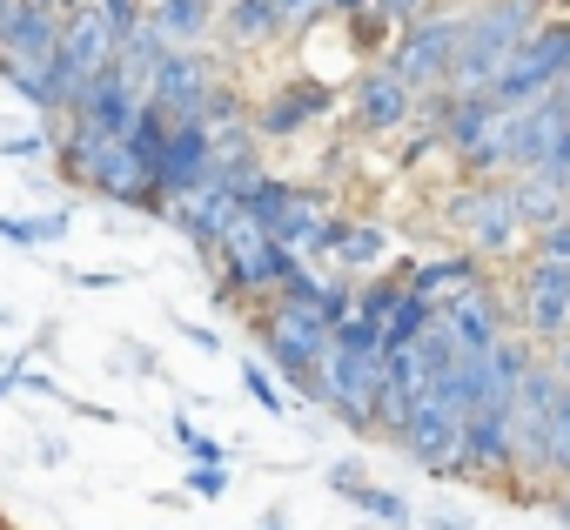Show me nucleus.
<instances>
[{"label":"nucleus","instance_id":"7","mask_svg":"<svg viewBox=\"0 0 570 530\" xmlns=\"http://www.w3.org/2000/svg\"><path fill=\"white\" fill-rule=\"evenodd\" d=\"M463 416H470V403H463L456 363H443V370H436V383L410 403V423H403L396 450H403L416 470L443 477V463H450V457H456V443H463Z\"/></svg>","mask_w":570,"mask_h":530},{"label":"nucleus","instance_id":"2","mask_svg":"<svg viewBox=\"0 0 570 530\" xmlns=\"http://www.w3.org/2000/svg\"><path fill=\"white\" fill-rule=\"evenodd\" d=\"M550 8L557 0H476L463 14V55L450 68V95H490L510 55L550 21Z\"/></svg>","mask_w":570,"mask_h":530},{"label":"nucleus","instance_id":"45","mask_svg":"<svg viewBox=\"0 0 570 530\" xmlns=\"http://www.w3.org/2000/svg\"><path fill=\"white\" fill-rule=\"evenodd\" d=\"M14 14H21V0H0V41H8V28H14Z\"/></svg>","mask_w":570,"mask_h":530},{"label":"nucleus","instance_id":"23","mask_svg":"<svg viewBox=\"0 0 570 530\" xmlns=\"http://www.w3.org/2000/svg\"><path fill=\"white\" fill-rule=\"evenodd\" d=\"M330 490H336L343 503H356L363 517H376V523H396V530H410V523H416L410 497H396V490L370 483V477H363V463H330Z\"/></svg>","mask_w":570,"mask_h":530},{"label":"nucleus","instance_id":"42","mask_svg":"<svg viewBox=\"0 0 570 530\" xmlns=\"http://www.w3.org/2000/svg\"><path fill=\"white\" fill-rule=\"evenodd\" d=\"M21 376H28V363H0V396H14V390H21Z\"/></svg>","mask_w":570,"mask_h":530},{"label":"nucleus","instance_id":"24","mask_svg":"<svg viewBox=\"0 0 570 530\" xmlns=\"http://www.w3.org/2000/svg\"><path fill=\"white\" fill-rule=\"evenodd\" d=\"M148 28L168 48H215V8L208 0H148Z\"/></svg>","mask_w":570,"mask_h":530},{"label":"nucleus","instance_id":"30","mask_svg":"<svg viewBox=\"0 0 570 530\" xmlns=\"http://www.w3.org/2000/svg\"><path fill=\"white\" fill-rule=\"evenodd\" d=\"M242 390H248V403L268 410V416H289V410H296V396L282 390V376H275L268 363H255V356H242Z\"/></svg>","mask_w":570,"mask_h":530},{"label":"nucleus","instance_id":"34","mask_svg":"<svg viewBox=\"0 0 570 530\" xmlns=\"http://www.w3.org/2000/svg\"><path fill=\"white\" fill-rule=\"evenodd\" d=\"M21 228H28V248H55V242H68V208H48V215H21Z\"/></svg>","mask_w":570,"mask_h":530},{"label":"nucleus","instance_id":"22","mask_svg":"<svg viewBox=\"0 0 570 530\" xmlns=\"http://www.w3.org/2000/svg\"><path fill=\"white\" fill-rule=\"evenodd\" d=\"M55 55H61V14L21 0L8 41H0V75H8V68H41V61H55Z\"/></svg>","mask_w":570,"mask_h":530},{"label":"nucleus","instance_id":"11","mask_svg":"<svg viewBox=\"0 0 570 530\" xmlns=\"http://www.w3.org/2000/svg\"><path fill=\"white\" fill-rule=\"evenodd\" d=\"M436 483H483L503 497V483H517V436H510V410H476L463 416V443L443 463Z\"/></svg>","mask_w":570,"mask_h":530},{"label":"nucleus","instance_id":"41","mask_svg":"<svg viewBox=\"0 0 570 530\" xmlns=\"http://www.w3.org/2000/svg\"><path fill=\"white\" fill-rule=\"evenodd\" d=\"M181 336H188L202 356H215V350H222V336H215V330H202V323H181Z\"/></svg>","mask_w":570,"mask_h":530},{"label":"nucleus","instance_id":"44","mask_svg":"<svg viewBox=\"0 0 570 530\" xmlns=\"http://www.w3.org/2000/svg\"><path fill=\"white\" fill-rule=\"evenodd\" d=\"M543 356H550V363H557V370H563V383H570V336H563V343H550V350H543Z\"/></svg>","mask_w":570,"mask_h":530},{"label":"nucleus","instance_id":"18","mask_svg":"<svg viewBox=\"0 0 570 530\" xmlns=\"http://www.w3.org/2000/svg\"><path fill=\"white\" fill-rule=\"evenodd\" d=\"M436 316H443V330H450L456 356H483L497 336H510V330H517V303L497 289V276H490L483 289L456 296V303H450V310H436Z\"/></svg>","mask_w":570,"mask_h":530},{"label":"nucleus","instance_id":"4","mask_svg":"<svg viewBox=\"0 0 570 530\" xmlns=\"http://www.w3.org/2000/svg\"><path fill=\"white\" fill-rule=\"evenodd\" d=\"M248 330H255V343H262L268 370L289 383V396H303V403H309L316 363H323V350H330V323H323L316 310L289 303V296H262V303H248Z\"/></svg>","mask_w":570,"mask_h":530},{"label":"nucleus","instance_id":"27","mask_svg":"<svg viewBox=\"0 0 570 530\" xmlns=\"http://www.w3.org/2000/svg\"><path fill=\"white\" fill-rule=\"evenodd\" d=\"M430 323H436V303H423V296L403 283V289H396V303H390V316H383V350H410Z\"/></svg>","mask_w":570,"mask_h":530},{"label":"nucleus","instance_id":"12","mask_svg":"<svg viewBox=\"0 0 570 530\" xmlns=\"http://www.w3.org/2000/svg\"><path fill=\"white\" fill-rule=\"evenodd\" d=\"M416 88L390 68V61H370L356 81H350V95H343V108H350V128L363 135V141H390V135H403V128H416Z\"/></svg>","mask_w":570,"mask_h":530},{"label":"nucleus","instance_id":"10","mask_svg":"<svg viewBox=\"0 0 570 530\" xmlns=\"http://www.w3.org/2000/svg\"><path fill=\"white\" fill-rule=\"evenodd\" d=\"M463 14H470V8H436L430 21L403 28V35L390 41V55H383V61H390L416 95L450 88V68H456V55H463Z\"/></svg>","mask_w":570,"mask_h":530},{"label":"nucleus","instance_id":"49","mask_svg":"<svg viewBox=\"0 0 570 530\" xmlns=\"http://www.w3.org/2000/svg\"><path fill=\"white\" fill-rule=\"evenodd\" d=\"M208 8H215V14H222V8H228V0H208Z\"/></svg>","mask_w":570,"mask_h":530},{"label":"nucleus","instance_id":"33","mask_svg":"<svg viewBox=\"0 0 570 530\" xmlns=\"http://www.w3.org/2000/svg\"><path fill=\"white\" fill-rule=\"evenodd\" d=\"M370 8H376V14H383V21H390L396 35H403V28H416V21H430V14L443 8V0H370Z\"/></svg>","mask_w":570,"mask_h":530},{"label":"nucleus","instance_id":"43","mask_svg":"<svg viewBox=\"0 0 570 530\" xmlns=\"http://www.w3.org/2000/svg\"><path fill=\"white\" fill-rule=\"evenodd\" d=\"M430 530H470V523H463L456 510H430Z\"/></svg>","mask_w":570,"mask_h":530},{"label":"nucleus","instance_id":"31","mask_svg":"<svg viewBox=\"0 0 570 530\" xmlns=\"http://www.w3.org/2000/svg\"><path fill=\"white\" fill-rule=\"evenodd\" d=\"M275 14H282V35L303 41V35H316L336 14V0H275Z\"/></svg>","mask_w":570,"mask_h":530},{"label":"nucleus","instance_id":"32","mask_svg":"<svg viewBox=\"0 0 570 530\" xmlns=\"http://www.w3.org/2000/svg\"><path fill=\"white\" fill-rule=\"evenodd\" d=\"M396 289H403V276H390V269H383V276H370V283L356 289V316L383 330V316H390V303H396Z\"/></svg>","mask_w":570,"mask_h":530},{"label":"nucleus","instance_id":"40","mask_svg":"<svg viewBox=\"0 0 570 530\" xmlns=\"http://www.w3.org/2000/svg\"><path fill=\"white\" fill-rule=\"evenodd\" d=\"M543 503H550V517H557V523H563V530H570V477H557V483H550V497H543Z\"/></svg>","mask_w":570,"mask_h":530},{"label":"nucleus","instance_id":"9","mask_svg":"<svg viewBox=\"0 0 570 530\" xmlns=\"http://www.w3.org/2000/svg\"><path fill=\"white\" fill-rule=\"evenodd\" d=\"M510 303H517V330L537 343V350H550V343H563L570 336V262H550V255H517V289H510Z\"/></svg>","mask_w":570,"mask_h":530},{"label":"nucleus","instance_id":"1","mask_svg":"<svg viewBox=\"0 0 570 530\" xmlns=\"http://www.w3.org/2000/svg\"><path fill=\"white\" fill-rule=\"evenodd\" d=\"M383 363H390V350H383V330H376V323H363V316L336 323V330H330V350H323V363H316L309 403H323L343 430L376 436V390H383Z\"/></svg>","mask_w":570,"mask_h":530},{"label":"nucleus","instance_id":"3","mask_svg":"<svg viewBox=\"0 0 570 530\" xmlns=\"http://www.w3.org/2000/svg\"><path fill=\"white\" fill-rule=\"evenodd\" d=\"M443 228L483 255V262H517L530 248V228L517 215V195H510V175H490V181H463L443 195Z\"/></svg>","mask_w":570,"mask_h":530},{"label":"nucleus","instance_id":"47","mask_svg":"<svg viewBox=\"0 0 570 530\" xmlns=\"http://www.w3.org/2000/svg\"><path fill=\"white\" fill-rule=\"evenodd\" d=\"M35 8H55V14H61V0H35Z\"/></svg>","mask_w":570,"mask_h":530},{"label":"nucleus","instance_id":"8","mask_svg":"<svg viewBox=\"0 0 570 530\" xmlns=\"http://www.w3.org/2000/svg\"><path fill=\"white\" fill-rule=\"evenodd\" d=\"M570 81V8H563V0H557V8H550V21L510 55V68L497 75V101L503 108H523V101H543V95H557Z\"/></svg>","mask_w":570,"mask_h":530},{"label":"nucleus","instance_id":"28","mask_svg":"<svg viewBox=\"0 0 570 530\" xmlns=\"http://www.w3.org/2000/svg\"><path fill=\"white\" fill-rule=\"evenodd\" d=\"M557 477H570V383L557 390L550 423H543V490H550Z\"/></svg>","mask_w":570,"mask_h":530},{"label":"nucleus","instance_id":"6","mask_svg":"<svg viewBox=\"0 0 570 530\" xmlns=\"http://www.w3.org/2000/svg\"><path fill=\"white\" fill-rule=\"evenodd\" d=\"M242 215L248 222H262L282 248H296L303 262H316L323 255V235H330V208H323V195L316 188H303V181H289V175H255L248 188H242Z\"/></svg>","mask_w":570,"mask_h":530},{"label":"nucleus","instance_id":"35","mask_svg":"<svg viewBox=\"0 0 570 530\" xmlns=\"http://www.w3.org/2000/svg\"><path fill=\"white\" fill-rule=\"evenodd\" d=\"M530 255H550V262H570V215L530 228Z\"/></svg>","mask_w":570,"mask_h":530},{"label":"nucleus","instance_id":"39","mask_svg":"<svg viewBox=\"0 0 570 530\" xmlns=\"http://www.w3.org/2000/svg\"><path fill=\"white\" fill-rule=\"evenodd\" d=\"M68 283H75V289H115V283H121V269H75Z\"/></svg>","mask_w":570,"mask_h":530},{"label":"nucleus","instance_id":"15","mask_svg":"<svg viewBox=\"0 0 570 530\" xmlns=\"http://www.w3.org/2000/svg\"><path fill=\"white\" fill-rule=\"evenodd\" d=\"M222 81H228V75H222V55H215V48H168V61L155 68L148 101L168 108V115H195Z\"/></svg>","mask_w":570,"mask_h":530},{"label":"nucleus","instance_id":"16","mask_svg":"<svg viewBox=\"0 0 570 530\" xmlns=\"http://www.w3.org/2000/svg\"><path fill=\"white\" fill-rule=\"evenodd\" d=\"M202 181H215V141H208V128H202L195 115H175V128H168V141H161V155H155V188H161L168 202H181V195H195Z\"/></svg>","mask_w":570,"mask_h":530},{"label":"nucleus","instance_id":"25","mask_svg":"<svg viewBox=\"0 0 570 530\" xmlns=\"http://www.w3.org/2000/svg\"><path fill=\"white\" fill-rule=\"evenodd\" d=\"M215 35L228 48H282V41H289V35H282L275 0H228V8L215 14Z\"/></svg>","mask_w":570,"mask_h":530},{"label":"nucleus","instance_id":"5","mask_svg":"<svg viewBox=\"0 0 570 530\" xmlns=\"http://www.w3.org/2000/svg\"><path fill=\"white\" fill-rule=\"evenodd\" d=\"M215 262V289H222V303H235V310H248V303H262V296H275L282 289V276L296 269V248H282L262 222H235L228 235H222V248L208 255Z\"/></svg>","mask_w":570,"mask_h":530},{"label":"nucleus","instance_id":"46","mask_svg":"<svg viewBox=\"0 0 570 530\" xmlns=\"http://www.w3.org/2000/svg\"><path fill=\"white\" fill-rule=\"evenodd\" d=\"M255 530H289V517H282V510H268V517H262Z\"/></svg>","mask_w":570,"mask_h":530},{"label":"nucleus","instance_id":"48","mask_svg":"<svg viewBox=\"0 0 570 530\" xmlns=\"http://www.w3.org/2000/svg\"><path fill=\"white\" fill-rule=\"evenodd\" d=\"M557 95H563V108H570V81H563V88H557Z\"/></svg>","mask_w":570,"mask_h":530},{"label":"nucleus","instance_id":"21","mask_svg":"<svg viewBox=\"0 0 570 530\" xmlns=\"http://www.w3.org/2000/svg\"><path fill=\"white\" fill-rule=\"evenodd\" d=\"M115 55H121V35L108 28V14L95 8V0H81V8L61 14V61H75L81 75H95V68H108Z\"/></svg>","mask_w":570,"mask_h":530},{"label":"nucleus","instance_id":"36","mask_svg":"<svg viewBox=\"0 0 570 530\" xmlns=\"http://www.w3.org/2000/svg\"><path fill=\"white\" fill-rule=\"evenodd\" d=\"M175 443L188 450V463H222V457H228V450H222L215 436H202V430H195L188 416H175Z\"/></svg>","mask_w":570,"mask_h":530},{"label":"nucleus","instance_id":"20","mask_svg":"<svg viewBox=\"0 0 570 530\" xmlns=\"http://www.w3.org/2000/svg\"><path fill=\"white\" fill-rule=\"evenodd\" d=\"M423 303H436V310H450L456 296H470V289H483L490 283V262L483 255H470V248H456V255H430V262H410V269H396Z\"/></svg>","mask_w":570,"mask_h":530},{"label":"nucleus","instance_id":"17","mask_svg":"<svg viewBox=\"0 0 570 530\" xmlns=\"http://www.w3.org/2000/svg\"><path fill=\"white\" fill-rule=\"evenodd\" d=\"M168 222H175V235H181L195 255H215V248H222V235L242 222V188L215 175V181H202L195 195H181V202L168 208Z\"/></svg>","mask_w":570,"mask_h":530},{"label":"nucleus","instance_id":"50","mask_svg":"<svg viewBox=\"0 0 570 530\" xmlns=\"http://www.w3.org/2000/svg\"><path fill=\"white\" fill-rule=\"evenodd\" d=\"M0 530H14V523H8V517H0Z\"/></svg>","mask_w":570,"mask_h":530},{"label":"nucleus","instance_id":"26","mask_svg":"<svg viewBox=\"0 0 570 530\" xmlns=\"http://www.w3.org/2000/svg\"><path fill=\"white\" fill-rule=\"evenodd\" d=\"M510 195H517L523 228H543V222L570 215V188H563V181H550L543 168H517V175H510Z\"/></svg>","mask_w":570,"mask_h":530},{"label":"nucleus","instance_id":"29","mask_svg":"<svg viewBox=\"0 0 570 530\" xmlns=\"http://www.w3.org/2000/svg\"><path fill=\"white\" fill-rule=\"evenodd\" d=\"M336 21H343L350 48H356V55H370V61H383V55H390V41H396V28H390L376 8H370V0H363V8H343Z\"/></svg>","mask_w":570,"mask_h":530},{"label":"nucleus","instance_id":"38","mask_svg":"<svg viewBox=\"0 0 570 530\" xmlns=\"http://www.w3.org/2000/svg\"><path fill=\"white\" fill-rule=\"evenodd\" d=\"M188 490H195L202 503H215V497H228V470H222V463H195V470H188Z\"/></svg>","mask_w":570,"mask_h":530},{"label":"nucleus","instance_id":"37","mask_svg":"<svg viewBox=\"0 0 570 530\" xmlns=\"http://www.w3.org/2000/svg\"><path fill=\"white\" fill-rule=\"evenodd\" d=\"M0 155H8V161H48V155H55V135H48V128H35V135H8V141H0Z\"/></svg>","mask_w":570,"mask_h":530},{"label":"nucleus","instance_id":"14","mask_svg":"<svg viewBox=\"0 0 570 530\" xmlns=\"http://www.w3.org/2000/svg\"><path fill=\"white\" fill-rule=\"evenodd\" d=\"M390 255H396L390 222H376V215H330V235H323L316 262H336V269L356 283V276H383Z\"/></svg>","mask_w":570,"mask_h":530},{"label":"nucleus","instance_id":"13","mask_svg":"<svg viewBox=\"0 0 570 530\" xmlns=\"http://www.w3.org/2000/svg\"><path fill=\"white\" fill-rule=\"evenodd\" d=\"M330 108H336V88H330V81H316V75H289L275 95L255 101V135H262V141H296V135L316 128Z\"/></svg>","mask_w":570,"mask_h":530},{"label":"nucleus","instance_id":"19","mask_svg":"<svg viewBox=\"0 0 570 530\" xmlns=\"http://www.w3.org/2000/svg\"><path fill=\"white\" fill-rule=\"evenodd\" d=\"M141 108H148V95L108 61V68L88 75V88H81V101H75V121H88V128H101V135H128Z\"/></svg>","mask_w":570,"mask_h":530}]
</instances>
